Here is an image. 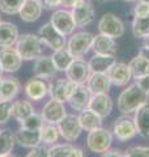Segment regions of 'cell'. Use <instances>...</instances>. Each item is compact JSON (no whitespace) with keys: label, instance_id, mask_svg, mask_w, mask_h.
Returning a JSON list of instances; mask_svg holds the SVG:
<instances>
[{"label":"cell","instance_id":"f35d334b","mask_svg":"<svg viewBox=\"0 0 149 157\" xmlns=\"http://www.w3.org/2000/svg\"><path fill=\"white\" fill-rule=\"evenodd\" d=\"M124 157H149V147L132 145L124 151Z\"/></svg>","mask_w":149,"mask_h":157},{"label":"cell","instance_id":"db71d44e","mask_svg":"<svg viewBox=\"0 0 149 157\" xmlns=\"http://www.w3.org/2000/svg\"><path fill=\"white\" fill-rule=\"evenodd\" d=\"M0 22H2V14H0Z\"/></svg>","mask_w":149,"mask_h":157},{"label":"cell","instance_id":"d4e9b609","mask_svg":"<svg viewBox=\"0 0 149 157\" xmlns=\"http://www.w3.org/2000/svg\"><path fill=\"white\" fill-rule=\"evenodd\" d=\"M133 122H135L137 134L144 139H149V102L144 104L133 113Z\"/></svg>","mask_w":149,"mask_h":157},{"label":"cell","instance_id":"836d02e7","mask_svg":"<svg viewBox=\"0 0 149 157\" xmlns=\"http://www.w3.org/2000/svg\"><path fill=\"white\" fill-rule=\"evenodd\" d=\"M16 144L14 134L11 130H0V157H6L12 153Z\"/></svg>","mask_w":149,"mask_h":157},{"label":"cell","instance_id":"f907efd6","mask_svg":"<svg viewBox=\"0 0 149 157\" xmlns=\"http://www.w3.org/2000/svg\"><path fill=\"white\" fill-rule=\"evenodd\" d=\"M6 157H17V156H14V155H12V153H11V155H8V156H6Z\"/></svg>","mask_w":149,"mask_h":157},{"label":"cell","instance_id":"83f0119b","mask_svg":"<svg viewBox=\"0 0 149 157\" xmlns=\"http://www.w3.org/2000/svg\"><path fill=\"white\" fill-rule=\"evenodd\" d=\"M21 92V82L16 77H6L2 78L0 86V100H14L18 93Z\"/></svg>","mask_w":149,"mask_h":157},{"label":"cell","instance_id":"8992f818","mask_svg":"<svg viewBox=\"0 0 149 157\" xmlns=\"http://www.w3.org/2000/svg\"><path fill=\"white\" fill-rule=\"evenodd\" d=\"M71 9V13L77 28H85L94 21L96 9H94V6L90 0H77Z\"/></svg>","mask_w":149,"mask_h":157},{"label":"cell","instance_id":"d6986e66","mask_svg":"<svg viewBox=\"0 0 149 157\" xmlns=\"http://www.w3.org/2000/svg\"><path fill=\"white\" fill-rule=\"evenodd\" d=\"M109 77H110L111 85L115 86H127V84L132 78V72L130 70V66L122 62H117L113 66V68L109 71Z\"/></svg>","mask_w":149,"mask_h":157},{"label":"cell","instance_id":"d590c367","mask_svg":"<svg viewBox=\"0 0 149 157\" xmlns=\"http://www.w3.org/2000/svg\"><path fill=\"white\" fill-rule=\"evenodd\" d=\"M25 0H0V11L9 16L18 14Z\"/></svg>","mask_w":149,"mask_h":157},{"label":"cell","instance_id":"52a82bcc","mask_svg":"<svg viewBox=\"0 0 149 157\" xmlns=\"http://www.w3.org/2000/svg\"><path fill=\"white\" fill-rule=\"evenodd\" d=\"M38 36L41 37V39L44 42L46 47L51 48L52 51L59 50L67 46V38L64 34H62L58 29L54 28L51 22H46L44 25H42L38 30Z\"/></svg>","mask_w":149,"mask_h":157},{"label":"cell","instance_id":"60d3db41","mask_svg":"<svg viewBox=\"0 0 149 157\" xmlns=\"http://www.w3.org/2000/svg\"><path fill=\"white\" fill-rule=\"evenodd\" d=\"M39 3L46 11H55V9H58V7H60L59 0H39Z\"/></svg>","mask_w":149,"mask_h":157},{"label":"cell","instance_id":"f5cc1de1","mask_svg":"<svg viewBox=\"0 0 149 157\" xmlns=\"http://www.w3.org/2000/svg\"><path fill=\"white\" fill-rule=\"evenodd\" d=\"M3 78V77H2ZM2 78H0V86H2Z\"/></svg>","mask_w":149,"mask_h":157},{"label":"cell","instance_id":"e0dca14e","mask_svg":"<svg viewBox=\"0 0 149 157\" xmlns=\"http://www.w3.org/2000/svg\"><path fill=\"white\" fill-rule=\"evenodd\" d=\"M92 93L89 92V89L86 88L85 84H77L76 88H74L73 93L71 94V97L68 98V104L72 107L74 111H82L88 109L89 101H90Z\"/></svg>","mask_w":149,"mask_h":157},{"label":"cell","instance_id":"f1b7e54d","mask_svg":"<svg viewBox=\"0 0 149 157\" xmlns=\"http://www.w3.org/2000/svg\"><path fill=\"white\" fill-rule=\"evenodd\" d=\"M78 117V122H80V126L82 131H92L94 128H98V127H102V122L103 119L99 115H97L94 111H92L90 109H85L80 111Z\"/></svg>","mask_w":149,"mask_h":157},{"label":"cell","instance_id":"ee69618b","mask_svg":"<svg viewBox=\"0 0 149 157\" xmlns=\"http://www.w3.org/2000/svg\"><path fill=\"white\" fill-rule=\"evenodd\" d=\"M102 157H124V153L118 149H109L105 153H102Z\"/></svg>","mask_w":149,"mask_h":157},{"label":"cell","instance_id":"8d00e7d4","mask_svg":"<svg viewBox=\"0 0 149 157\" xmlns=\"http://www.w3.org/2000/svg\"><path fill=\"white\" fill-rule=\"evenodd\" d=\"M43 123H44V121H43L42 115L37 114V113H33V114L29 115L26 119L20 122V127L28 128V130H41Z\"/></svg>","mask_w":149,"mask_h":157},{"label":"cell","instance_id":"ab89813d","mask_svg":"<svg viewBox=\"0 0 149 157\" xmlns=\"http://www.w3.org/2000/svg\"><path fill=\"white\" fill-rule=\"evenodd\" d=\"M133 17H139V16H147V14H149V6L147 3L144 2H140L139 0V3L136 4L135 7H133Z\"/></svg>","mask_w":149,"mask_h":157},{"label":"cell","instance_id":"9c48e42d","mask_svg":"<svg viewBox=\"0 0 149 157\" xmlns=\"http://www.w3.org/2000/svg\"><path fill=\"white\" fill-rule=\"evenodd\" d=\"M56 126L60 137H63L68 143L77 140L82 132L80 122H78V117L74 114H67Z\"/></svg>","mask_w":149,"mask_h":157},{"label":"cell","instance_id":"30bf717a","mask_svg":"<svg viewBox=\"0 0 149 157\" xmlns=\"http://www.w3.org/2000/svg\"><path fill=\"white\" fill-rule=\"evenodd\" d=\"M50 22L54 25V28L58 29V30L62 34H64L66 37L73 34L74 29L77 28L71 11H67L66 8L64 9H55L51 14Z\"/></svg>","mask_w":149,"mask_h":157},{"label":"cell","instance_id":"d6a6232c","mask_svg":"<svg viewBox=\"0 0 149 157\" xmlns=\"http://www.w3.org/2000/svg\"><path fill=\"white\" fill-rule=\"evenodd\" d=\"M60 137L58 126L52 123H43L41 128V143L43 145H54Z\"/></svg>","mask_w":149,"mask_h":157},{"label":"cell","instance_id":"f546056e","mask_svg":"<svg viewBox=\"0 0 149 157\" xmlns=\"http://www.w3.org/2000/svg\"><path fill=\"white\" fill-rule=\"evenodd\" d=\"M51 59L55 64V68L58 70V72H66V70L69 67V64L73 62V55L67 50V47L59 48L52 52Z\"/></svg>","mask_w":149,"mask_h":157},{"label":"cell","instance_id":"74e56055","mask_svg":"<svg viewBox=\"0 0 149 157\" xmlns=\"http://www.w3.org/2000/svg\"><path fill=\"white\" fill-rule=\"evenodd\" d=\"M13 101L0 100V124H6L12 117Z\"/></svg>","mask_w":149,"mask_h":157},{"label":"cell","instance_id":"1f68e13d","mask_svg":"<svg viewBox=\"0 0 149 157\" xmlns=\"http://www.w3.org/2000/svg\"><path fill=\"white\" fill-rule=\"evenodd\" d=\"M128 66H130L133 78L149 75V60H147L141 55H136L135 58H132L131 62L128 63Z\"/></svg>","mask_w":149,"mask_h":157},{"label":"cell","instance_id":"7dc6e473","mask_svg":"<svg viewBox=\"0 0 149 157\" xmlns=\"http://www.w3.org/2000/svg\"><path fill=\"white\" fill-rule=\"evenodd\" d=\"M3 73H4V71H3V67H2V64H0V78L3 77Z\"/></svg>","mask_w":149,"mask_h":157},{"label":"cell","instance_id":"ffe728a7","mask_svg":"<svg viewBox=\"0 0 149 157\" xmlns=\"http://www.w3.org/2000/svg\"><path fill=\"white\" fill-rule=\"evenodd\" d=\"M85 85L92 94H99V93L110 92L111 81L109 73H90Z\"/></svg>","mask_w":149,"mask_h":157},{"label":"cell","instance_id":"681fc988","mask_svg":"<svg viewBox=\"0 0 149 157\" xmlns=\"http://www.w3.org/2000/svg\"><path fill=\"white\" fill-rule=\"evenodd\" d=\"M97 3H103V2H106V0H96Z\"/></svg>","mask_w":149,"mask_h":157},{"label":"cell","instance_id":"bcb514c9","mask_svg":"<svg viewBox=\"0 0 149 157\" xmlns=\"http://www.w3.org/2000/svg\"><path fill=\"white\" fill-rule=\"evenodd\" d=\"M139 55H141L147 59V60H149V46H145L144 45V47L140 48V51H139Z\"/></svg>","mask_w":149,"mask_h":157},{"label":"cell","instance_id":"4dcf8cb0","mask_svg":"<svg viewBox=\"0 0 149 157\" xmlns=\"http://www.w3.org/2000/svg\"><path fill=\"white\" fill-rule=\"evenodd\" d=\"M34 111V106L30 101L28 100H20L13 102L12 105V117L18 122H22L26 119L29 115H32Z\"/></svg>","mask_w":149,"mask_h":157},{"label":"cell","instance_id":"e575fe53","mask_svg":"<svg viewBox=\"0 0 149 157\" xmlns=\"http://www.w3.org/2000/svg\"><path fill=\"white\" fill-rule=\"evenodd\" d=\"M132 34L136 38L149 37V14L147 16H139L133 17L132 21Z\"/></svg>","mask_w":149,"mask_h":157},{"label":"cell","instance_id":"5b68a950","mask_svg":"<svg viewBox=\"0 0 149 157\" xmlns=\"http://www.w3.org/2000/svg\"><path fill=\"white\" fill-rule=\"evenodd\" d=\"M111 132L114 137H117V140L120 141V143H126V141L135 139L137 135V130L135 122H133V118L131 115L124 114L122 117H118L113 124Z\"/></svg>","mask_w":149,"mask_h":157},{"label":"cell","instance_id":"7a4b0ae2","mask_svg":"<svg viewBox=\"0 0 149 157\" xmlns=\"http://www.w3.org/2000/svg\"><path fill=\"white\" fill-rule=\"evenodd\" d=\"M14 48L22 58V60H36L37 58L43 55L46 45L38 34L26 33L18 37Z\"/></svg>","mask_w":149,"mask_h":157},{"label":"cell","instance_id":"277c9868","mask_svg":"<svg viewBox=\"0 0 149 157\" xmlns=\"http://www.w3.org/2000/svg\"><path fill=\"white\" fill-rule=\"evenodd\" d=\"M94 36L89 32H77L71 34V38L67 41V50L73 58H82L92 50Z\"/></svg>","mask_w":149,"mask_h":157},{"label":"cell","instance_id":"7c38bea8","mask_svg":"<svg viewBox=\"0 0 149 157\" xmlns=\"http://www.w3.org/2000/svg\"><path fill=\"white\" fill-rule=\"evenodd\" d=\"M41 115L43 118L44 123L58 124L59 122L67 115V109H66V106H64V102L50 98L46 104H44V106L42 107Z\"/></svg>","mask_w":149,"mask_h":157},{"label":"cell","instance_id":"7402d4cb","mask_svg":"<svg viewBox=\"0 0 149 157\" xmlns=\"http://www.w3.org/2000/svg\"><path fill=\"white\" fill-rule=\"evenodd\" d=\"M117 63L115 55H99L94 54L88 62L90 73H109L113 66Z\"/></svg>","mask_w":149,"mask_h":157},{"label":"cell","instance_id":"2e32d148","mask_svg":"<svg viewBox=\"0 0 149 157\" xmlns=\"http://www.w3.org/2000/svg\"><path fill=\"white\" fill-rule=\"evenodd\" d=\"M0 64L3 71L7 73L17 72L22 64V58L14 47H4L0 48Z\"/></svg>","mask_w":149,"mask_h":157},{"label":"cell","instance_id":"ba28073f","mask_svg":"<svg viewBox=\"0 0 149 157\" xmlns=\"http://www.w3.org/2000/svg\"><path fill=\"white\" fill-rule=\"evenodd\" d=\"M98 32L99 34H103V36L117 39L123 37L124 24L114 13H105L98 22Z\"/></svg>","mask_w":149,"mask_h":157},{"label":"cell","instance_id":"4316f807","mask_svg":"<svg viewBox=\"0 0 149 157\" xmlns=\"http://www.w3.org/2000/svg\"><path fill=\"white\" fill-rule=\"evenodd\" d=\"M47 157H84V152L81 148L74 147L71 143H56L47 148Z\"/></svg>","mask_w":149,"mask_h":157},{"label":"cell","instance_id":"8fae6325","mask_svg":"<svg viewBox=\"0 0 149 157\" xmlns=\"http://www.w3.org/2000/svg\"><path fill=\"white\" fill-rule=\"evenodd\" d=\"M76 82H73L68 78H56L52 82H50L48 86V96L52 100L60 101V102H67L68 98L71 97L73 93L74 88H76Z\"/></svg>","mask_w":149,"mask_h":157},{"label":"cell","instance_id":"c3c4849f","mask_svg":"<svg viewBox=\"0 0 149 157\" xmlns=\"http://www.w3.org/2000/svg\"><path fill=\"white\" fill-rule=\"evenodd\" d=\"M140 2H144V3H147L148 6H149V0H140Z\"/></svg>","mask_w":149,"mask_h":157},{"label":"cell","instance_id":"9a60e30c","mask_svg":"<svg viewBox=\"0 0 149 157\" xmlns=\"http://www.w3.org/2000/svg\"><path fill=\"white\" fill-rule=\"evenodd\" d=\"M48 86H50V82H47L44 78L34 77V78H30L25 84L24 92L30 101L39 102L48 94Z\"/></svg>","mask_w":149,"mask_h":157},{"label":"cell","instance_id":"cb8c5ba5","mask_svg":"<svg viewBox=\"0 0 149 157\" xmlns=\"http://www.w3.org/2000/svg\"><path fill=\"white\" fill-rule=\"evenodd\" d=\"M92 50L94 51V54H99V55H115L118 47L114 38L98 34L93 39Z\"/></svg>","mask_w":149,"mask_h":157},{"label":"cell","instance_id":"3957f363","mask_svg":"<svg viewBox=\"0 0 149 157\" xmlns=\"http://www.w3.org/2000/svg\"><path fill=\"white\" fill-rule=\"evenodd\" d=\"M113 140H114V135L110 130H106L103 127H98V128H94L88 132L86 147L93 153L102 155L111 148Z\"/></svg>","mask_w":149,"mask_h":157},{"label":"cell","instance_id":"5bb4252c","mask_svg":"<svg viewBox=\"0 0 149 157\" xmlns=\"http://www.w3.org/2000/svg\"><path fill=\"white\" fill-rule=\"evenodd\" d=\"M88 109L94 111L102 119H105L111 114L114 109V101L109 93H99V94H92L89 101Z\"/></svg>","mask_w":149,"mask_h":157},{"label":"cell","instance_id":"816d5d0a","mask_svg":"<svg viewBox=\"0 0 149 157\" xmlns=\"http://www.w3.org/2000/svg\"><path fill=\"white\" fill-rule=\"evenodd\" d=\"M124 2H136V0H124Z\"/></svg>","mask_w":149,"mask_h":157},{"label":"cell","instance_id":"603a6c76","mask_svg":"<svg viewBox=\"0 0 149 157\" xmlns=\"http://www.w3.org/2000/svg\"><path fill=\"white\" fill-rule=\"evenodd\" d=\"M20 37L18 29L13 22L2 21L0 22V48L13 47Z\"/></svg>","mask_w":149,"mask_h":157},{"label":"cell","instance_id":"7bdbcfd3","mask_svg":"<svg viewBox=\"0 0 149 157\" xmlns=\"http://www.w3.org/2000/svg\"><path fill=\"white\" fill-rule=\"evenodd\" d=\"M136 84L143 92H145L147 94H149V75L137 77L136 78Z\"/></svg>","mask_w":149,"mask_h":157},{"label":"cell","instance_id":"ac0fdd59","mask_svg":"<svg viewBox=\"0 0 149 157\" xmlns=\"http://www.w3.org/2000/svg\"><path fill=\"white\" fill-rule=\"evenodd\" d=\"M58 70L55 68V64H54L51 55H42L37 58L34 60L33 64V75L34 77H39V78H50L54 77L56 75Z\"/></svg>","mask_w":149,"mask_h":157},{"label":"cell","instance_id":"484cf974","mask_svg":"<svg viewBox=\"0 0 149 157\" xmlns=\"http://www.w3.org/2000/svg\"><path fill=\"white\" fill-rule=\"evenodd\" d=\"M42 6L39 0H25L18 12L20 18L24 22H36L42 14Z\"/></svg>","mask_w":149,"mask_h":157},{"label":"cell","instance_id":"f6af8a7d","mask_svg":"<svg viewBox=\"0 0 149 157\" xmlns=\"http://www.w3.org/2000/svg\"><path fill=\"white\" fill-rule=\"evenodd\" d=\"M59 2H60V6L64 8H72L77 0H59Z\"/></svg>","mask_w":149,"mask_h":157},{"label":"cell","instance_id":"b9f144b4","mask_svg":"<svg viewBox=\"0 0 149 157\" xmlns=\"http://www.w3.org/2000/svg\"><path fill=\"white\" fill-rule=\"evenodd\" d=\"M25 157H47V149L44 147L38 145L36 148H32L30 152H28V155Z\"/></svg>","mask_w":149,"mask_h":157},{"label":"cell","instance_id":"44dd1931","mask_svg":"<svg viewBox=\"0 0 149 157\" xmlns=\"http://www.w3.org/2000/svg\"><path fill=\"white\" fill-rule=\"evenodd\" d=\"M14 139L18 145L24 148H36L41 145V130H28V128H20L14 134Z\"/></svg>","mask_w":149,"mask_h":157},{"label":"cell","instance_id":"6da1fadb","mask_svg":"<svg viewBox=\"0 0 149 157\" xmlns=\"http://www.w3.org/2000/svg\"><path fill=\"white\" fill-rule=\"evenodd\" d=\"M148 100H149V94L143 92L135 82V84L126 86V89L120 92V94H119L117 100V107L122 114L131 115L140 106L147 104Z\"/></svg>","mask_w":149,"mask_h":157},{"label":"cell","instance_id":"4fadbf2b","mask_svg":"<svg viewBox=\"0 0 149 157\" xmlns=\"http://www.w3.org/2000/svg\"><path fill=\"white\" fill-rule=\"evenodd\" d=\"M89 76H90V68L88 62L82 58H74L66 70V77L76 84H85Z\"/></svg>","mask_w":149,"mask_h":157}]
</instances>
